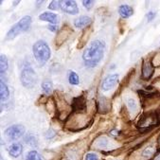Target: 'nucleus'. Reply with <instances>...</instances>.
I'll use <instances>...</instances> for the list:
<instances>
[{"mask_svg": "<svg viewBox=\"0 0 160 160\" xmlns=\"http://www.w3.org/2000/svg\"><path fill=\"white\" fill-rule=\"evenodd\" d=\"M155 147H153V146H149V147H147L146 149H144V151H143V152H142V156L143 157H150V156H152L153 153H154V152H155Z\"/></svg>", "mask_w": 160, "mask_h": 160, "instance_id": "4be33fe9", "label": "nucleus"}, {"mask_svg": "<svg viewBox=\"0 0 160 160\" xmlns=\"http://www.w3.org/2000/svg\"><path fill=\"white\" fill-rule=\"evenodd\" d=\"M155 15H156V13H155L154 12H150L147 14V19H148V21H152V20L155 17Z\"/></svg>", "mask_w": 160, "mask_h": 160, "instance_id": "cd10ccee", "label": "nucleus"}, {"mask_svg": "<svg viewBox=\"0 0 160 160\" xmlns=\"http://www.w3.org/2000/svg\"><path fill=\"white\" fill-rule=\"evenodd\" d=\"M107 141H108V140H107L105 138H102L99 141L98 146H99L100 148H105L106 145H107Z\"/></svg>", "mask_w": 160, "mask_h": 160, "instance_id": "bb28decb", "label": "nucleus"}, {"mask_svg": "<svg viewBox=\"0 0 160 160\" xmlns=\"http://www.w3.org/2000/svg\"><path fill=\"white\" fill-rule=\"evenodd\" d=\"M82 4H83V6H84L85 9L90 10L94 6L95 1H93V0H84V1H82Z\"/></svg>", "mask_w": 160, "mask_h": 160, "instance_id": "393cba45", "label": "nucleus"}, {"mask_svg": "<svg viewBox=\"0 0 160 160\" xmlns=\"http://www.w3.org/2000/svg\"><path fill=\"white\" fill-rule=\"evenodd\" d=\"M61 4H62V1H52L50 3V5L48 6V9L57 11V10H59L61 8Z\"/></svg>", "mask_w": 160, "mask_h": 160, "instance_id": "b1692460", "label": "nucleus"}, {"mask_svg": "<svg viewBox=\"0 0 160 160\" xmlns=\"http://www.w3.org/2000/svg\"><path fill=\"white\" fill-rule=\"evenodd\" d=\"M156 116L152 113L150 114H145L144 116H142V118H140L139 121H138V127H148L151 126L152 124L156 123Z\"/></svg>", "mask_w": 160, "mask_h": 160, "instance_id": "9b49d317", "label": "nucleus"}, {"mask_svg": "<svg viewBox=\"0 0 160 160\" xmlns=\"http://www.w3.org/2000/svg\"><path fill=\"white\" fill-rule=\"evenodd\" d=\"M8 152H9V154L12 156V157H14V158H17L23 152V147L20 143H13L12 144L9 149H8Z\"/></svg>", "mask_w": 160, "mask_h": 160, "instance_id": "4468645a", "label": "nucleus"}, {"mask_svg": "<svg viewBox=\"0 0 160 160\" xmlns=\"http://www.w3.org/2000/svg\"><path fill=\"white\" fill-rule=\"evenodd\" d=\"M24 134H25V127L22 125H19V124L10 126L5 131V135L10 139H12V140L20 138L21 137H23Z\"/></svg>", "mask_w": 160, "mask_h": 160, "instance_id": "39448f33", "label": "nucleus"}, {"mask_svg": "<svg viewBox=\"0 0 160 160\" xmlns=\"http://www.w3.org/2000/svg\"><path fill=\"white\" fill-rule=\"evenodd\" d=\"M92 23V19L88 16H81L79 18H77L75 21H74V26L77 28H83L87 26H89L90 24Z\"/></svg>", "mask_w": 160, "mask_h": 160, "instance_id": "ddd939ff", "label": "nucleus"}, {"mask_svg": "<svg viewBox=\"0 0 160 160\" xmlns=\"http://www.w3.org/2000/svg\"><path fill=\"white\" fill-rule=\"evenodd\" d=\"M0 99H1V102H6L9 97H10V90L8 88V85L3 82V79H1V82H0Z\"/></svg>", "mask_w": 160, "mask_h": 160, "instance_id": "dca6fc26", "label": "nucleus"}, {"mask_svg": "<svg viewBox=\"0 0 160 160\" xmlns=\"http://www.w3.org/2000/svg\"><path fill=\"white\" fill-rule=\"evenodd\" d=\"M85 160H99V157H98L97 154L94 153V152H89V153L86 154Z\"/></svg>", "mask_w": 160, "mask_h": 160, "instance_id": "a878e982", "label": "nucleus"}, {"mask_svg": "<svg viewBox=\"0 0 160 160\" xmlns=\"http://www.w3.org/2000/svg\"><path fill=\"white\" fill-rule=\"evenodd\" d=\"M71 33H72V29L68 26H66V25L63 26L61 28V30L59 31V33L57 34V37H56V44H57V46L60 47L61 45H62L63 43H65L68 39V37H69V35Z\"/></svg>", "mask_w": 160, "mask_h": 160, "instance_id": "0eeeda50", "label": "nucleus"}, {"mask_svg": "<svg viewBox=\"0 0 160 160\" xmlns=\"http://www.w3.org/2000/svg\"><path fill=\"white\" fill-rule=\"evenodd\" d=\"M52 88H53V84L50 81H45L42 83V89L46 94H50L52 92Z\"/></svg>", "mask_w": 160, "mask_h": 160, "instance_id": "aec40b11", "label": "nucleus"}, {"mask_svg": "<svg viewBox=\"0 0 160 160\" xmlns=\"http://www.w3.org/2000/svg\"><path fill=\"white\" fill-rule=\"evenodd\" d=\"M72 113L74 114H81L85 113L87 109L86 100L84 96H78V97L73 98L72 100Z\"/></svg>", "mask_w": 160, "mask_h": 160, "instance_id": "423d86ee", "label": "nucleus"}, {"mask_svg": "<svg viewBox=\"0 0 160 160\" xmlns=\"http://www.w3.org/2000/svg\"><path fill=\"white\" fill-rule=\"evenodd\" d=\"M118 13L122 18H128L134 14V9L129 5H120L118 8Z\"/></svg>", "mask_w": 160, "mask_h": 160, "instance_id": "2eb2a0df", "label": "nucleus"}, {"mask_svg": "<svg viewBox=\"0 0 160 160\" xmlns=\"http://www.w3.org/2000/svg\"><path fill=\"white\" fill-rule=\"evenodd\" d=\"M37 80H38V78H37L35 71L30 67L25 68L22 70L21 76H20V81L24 87L32 88L37 83Z\"/></svg>", "mask_w": 160, "mask_h": 160, "instance_id": "20e7f679", "label": "nucleus"}, {"mask_svg": "<svg viewBox=\"0 0 160 160\" xmlns=\"http://www.w3.org/2000/svg\"><path fill=\"white\" fill-rule=\"evenodd\" d=\"M26 160H42V158L37 151L32 150L28 152V154L26 155Z\"/></svg>", "mask_w": 160, "mask_h": 160, "instance_id": "a211bd4d", "label": "nucleus"}, {"mask_svg": "<svg viewBox=\"0 0 160 160\" xmlns=\"http://www.w3.org/2000/svg\"><path fill=\"white\" fill-rule=\"evenodd\" d=\"M118 82V74L115 73V74H111V75L107 76L102 83V90L109 91L110 89H112L113 87L116 86Z\"/></svg>", "mask_w": 160, "mask_h": 160, "instance_id": "1a4fd4ad", "label": "nucleus"}, {"mask_svg": "<svg viewBox=\"0 0 160 160\" xmlns=\"http://www.w3.org/2000/svg\"><path fill=\"white\" fill-rule=\"evenodd\" d=\"M48 29L51 30V31H56L58 28H57V27H56L55 25H49V26H48Z\"/></svg>", "mask_w": 160, "mask_h": 160, "instance_id": "c85d7f7f", "label": "nucleus"}, {"mask_svg": "<svg viewBox=\"0 0 160 160\" xmlns=\"http://www.w3.org/2000/svg\"><path fill=\"white\" fill-rule=\"evenodd\" d=\"M8 66H9V63H8V59H7L6 55L1 54V56H0V72H1L2 76L7 71Z\"/></svg>", "mask_w": 160, "mask_h": 160, "instance_id": "f3484780", "label": "nucleus"}, {"mask_svg": "<svg viewBox=\"0 0 160 160\" xmlns=\"http://www.w3.org/2000/svg\"><path fill=\"white\" fill-rule=\"evenodd\" d=\"M158 144L160 145V137H159V138H158Z\"/></svg>", "mask_w": 160, "mask_h": 160, "instance_id": "7c9ffc66", "label": "nucleus"}, {"mask_svg": "<svg viewBox=\"0 0 160 160\" xmlns=\"http://www.w3.org/2000/svg\"><path fill=\"white\" fill-rule=\"evenodd\" d=\"M25 140H26V143L28 144V145H30V146H32V147L37 146V139H36V138L33 135H31V134L28 135L26 137Z\"/></svg>", "mask_w": 160, "mask_h": 160, "instance_id": "412c9836", "label": "nucleus"}, {"mask_svg": "<svg viewBox=\"0 0 160 160\" xmlns=\"http://www.w3.org/2000/svg\"><path fill=\"white\" fill-rule=\"evenodd\" d=\"M39 19L42 21L49 22L50 24L53 25H56L59 22V16L53 12H43L42 14L39 15Z\"/></svg>", "mask_w": 160, "mask_h": 160, "instance_id": "f8f14e48", "label": "nucleus"}, {"mask_svg": "<svg viewBox=\"0 0 160 160\" xmlns=\"http://www.w3.org/2000/svg\"><path fill=\"white\" fill-rule=\"evenodd\" d=\"M61 10L63 12H67L68 14H77L79 12V9H78L77 3L75 1H71V0H66V1H62Z\"/></svg>", "mask_w": 160, "mask_h": 160, "instance_id": "9d476101", "label": "nucleus"}, {"mask_svg": "<svg viewBox=\"0 0 160 160\" xmlns=\"http://www.w3.org/2000/svg\"><path fill=\"white\" fill-rule=\"evenodd\" d=\"M31 25V17L29 15H26L23 18L20 19L15 25L12 27V28L8 31L6 40H12L14 39L17 35H19L22 32H25L28 29V28Z\"/></svg>", "mask_w": 160, "mask_h": 160, "instance_id": "7ed1b4c3", "label": "nucleus"}, {"mask_svg": "<svg viewBox=\"0 0 160 160\" xmlns=\"http://www.w3.org/2000/svg\"><path fill=\"white\" fill-rule=\"evenodd\" d=\"M105 49L104 42L96 40L91 42L82 54V60L87 68L97 67L103 58Z\"/></svg>", "mask_w": 160, "mask_h": 160, "instance_id": "f257e3e1", "label": "nucleus"}, {"mask_svg": "<svg viewBox=\"0 0 160 160\" xmlns=\"http://www.w3.org/2000/svg\"><path fill=\"white\" fill-rule=\"evenodd\" d=\"M32 50H33L34 58L39 62L40 66H44L50 58V54H51L50 48H49L48 45L43 40L37 41L33 45Z\"/></svg>", "mask_w": 160, "mask_h": 160, "instance_id": "f03ea898", "label": "nucleus"}, {"mask_svg": "<svg viewBox=\"0 0 160 160\" xmlns=\"http://www.w3.org/2000/svg\"><path fill=\"white\" fill-rule=\"evenodd\" d=\"M154 160H160V154H158L156 157H155V159Z\"/></svg>", "mask_w": 160, "mask_h": 160, "instance_id": "c756f323", "label": "nucleus"}, {"mask_svg": "<svg viewBox=\"0 0 160 160\" xmlns=\"http://www.w3.org/2000/svg\"><path fill=\"white\" fill-rule=\"evenodd\" d=\"M127 105H128V108L130 109L131 112H136L137 109H138V105H137V102L134 99H129L127 101Z\"/></svg>", "mask_w": 160, "mask_h": 160, "instance_id": "5701e85b", "label": "nucleus"}, {"mask_svg": "<svg viewBox=\"0 0 160 160\" xmlns=\"http://www.w3.org/2000/svg\"><path fill=\"white\" fill-rule=\"evenodd\" d=\"M68 81H69V83L72 84V85H77V84H79V82H80V81H79V76H78L77 73L74 72V71H70V72H69Z\"/></svg>", "mask_w": 160, "mask_h": 160, "instance_id": "6ab92c4d", "label": "nucleus"}, {"mask_svg": "<svg viewBox=\"0 0 160 160\" xmlns=\"http://www.w3.org/2000/svg\"><path fill=\"white\" fill-rule=\"evenodd\" d=\"M154 72V68L151 61H144L142 65V70H141V79L143 81H148L152 78Z\"/></svg>", "mask_w": 160, "mask_h": 160, "instance_id": "6e6552de", "label": "nucleus"}]
</instances>
